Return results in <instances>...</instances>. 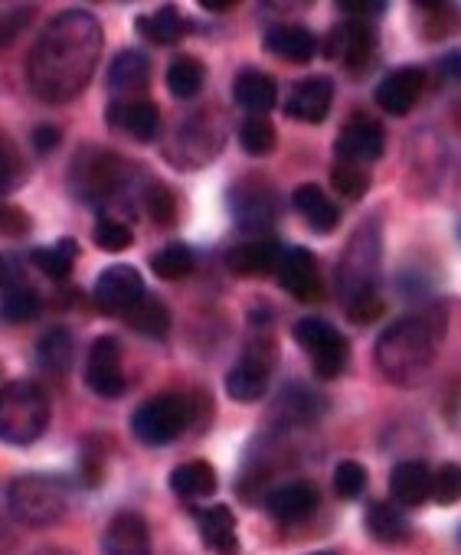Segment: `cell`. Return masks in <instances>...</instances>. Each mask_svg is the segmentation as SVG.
<instances>
[{"instance_id": "obj_1", "label": "cell", "mask_w": 461, "mask_h": 555, "mask_svg": "<svg viewBox=\"0 0 461 555\" xmlns=\"http://www.w3.org/2000/svg\"><path fill=\"white\" fill-rule=\"evenodd\" d=\"M102 56V27L89 11L56 14L27 56V86L50 105L73 102L92 79Z\"/></svg>"}, {"instance_id": "obj_2", "label": "cell", "mask_w": 461, "mask_h": 555, "mask_svg": "<svg viewBox=\"0 0 461 555\" xmlns=\"http://www.w3.org/2000/svg\"><path fill=\"white\" fill-rule=\"evenodd\" d=\"M448 334L445 308H428L389 324L376 340V366L396 386L419 383L438 357V347Z\"/></svg>"}, {"instance_id": "obj_3", "label": "cell", "mask_w": 461, "mask_h": 555, "mask_svg": "<svg viewBox=\"0 0 461 555\" xmlns=\"http://www.w3.org/2000/svg\"><path fill=\"white\" fill-rule=\"evenodd\" d=\"M69 490L60 477L50 474H24L8 483V513L14 522L27 529L53 526L66 516Z\"/></svg>"}, {"instance_id": "obj_4", "label": "cell", "mask_w": 461, "mask_h": 555, "mask_svg": "<svg viewBox=\"0 0 461 555\" xmlns=\"http://www.w3.org/2000/svg\"><path fill=\"white\" fill-rule=\"evenodd\" d=\"M50 425V399L37 383L14 379L0 392V438L8 444H34Z\"/></svg>"}, {"instance_id": "obj_5", "label": "cell", "mask_w": 461, "mask_h": 555, "mask_svg": "<svg viewBox=\"0 0 461 555\" xmlns=\"http://www.w3.org/2000/svg\"><path fill=\"white\" fill-rule=\"evenodd\" d=\"M193 399L180 396V392H164L148 399L135 415H131V435L141 444H170L174 438H180L190 425H193Z\"/></svg>"}, {"instance_id": "obj_6", "label": "cell", "mask_w": 461, "mask_h": 555, "mask_svg": "<svg viewBox=\"0 0 461 555\" xmlns=\"http://www.w3.org/2000/svg\"><path fill=\"white\" fill-rule=\"evenodd\" d=\"M276 360H279V350H276V340L272 337H256L243 357L236 360V366L226 373V392L233 402H259L266 392H269V379H272V370H276Z\"/></svg>"}, {"instance_id": "obj_7", "label": "cell", "mask_w": 461, "mask_h": 555, "mask_svg": "<svg viewBox=\"0 0 461 555\" xmlns=\"http://www.w3.org/2000/svg\"><path fill=\"white\" fill-rule=\"evenodd\" d=\"M295 340L308 353V360H311V366H315V373L321 379H337L350 363V344L344 340V334L334 324H328L321 318L298 321L295 324Z\"/></svg>"}, {"instance_id": "obj_8", "label": "cell", "mask_w": 461, "mask_h": 555, "mask_svg": "<svg viewBox=\"0 0 461 555\" xmlns=\"http://www.w3.org/2000/svg\"><path fill=\"white\" fill-rule=\"evenodd\" d=\"M92 298H95V308L102 314H125L128 318L148 295H144L141 274L131 264H112L99 274Z\"/></svg>"}, {"instance_id": "obj_9", "label": "cell", "mask_w": 461, "mask_h": 555, "mask_svg": "<svg viewBox=\"0 0 461 555\" xmlns=\"http://www.w3.org/2000/svg\"><path fill=\"white\" fill-rule=\"evenodd\" d=\"M121 183V160L108 151L89 147L73 164V186L82 199H105Z\"/></svg>"}, {"instance_id": "obj_10", "label": "cell", "mask_w": 461, "mask_h": 555, "mask_svg": "<svg viewBox=\"0 0 461 555\" xmlns=\"http://www.w3.org/2000/svg\"><path fill=\"white\" fill-rule=\"evenodd\" d=\"M86 383L102 399H118L128 389L125 370H121V347L115 337H99L89 347L86 357Z\"/></svg>"}, {"instance_id": "obj_11", "label": "cell", "mask_w": 461, "mask_h": 555, "mask_svg": "<svg viewBox=\"0 0 461 555\" xmlns=\"http://www.w3.org/2000/svg\"><path fill=\"white\" fill-rule=\"evenodd\" d=\"M383 147H386V134L380 121H373L370 115H354L334 141V157L337 164L367 167L383 157Z\"/></svg>"}, {"instance_id": "obj_12", "label": "cell", "mask_w": 461, "mask_h": 555, "mask_svg": "<svg viewBox=\"0 0 461 555\" xmlns=\"http://www.w3.org/2000/svg\"><path fill=\"white\" fill-rule=\"evenodd\" d=\"M376 53V30L370 27V21H347L344 27H334V34L328 37V56L341 60L347 69L360 73L373 63Z\"/></svg>"}, {"instance_id": "obj_13", "label": "cell", "mask_w": 461, "mask_h": 555, "mask_svg": "<svg viewBox=\"0 0 461 555\" xmlns=\"http://www.w3.org/2000/svg\"><path fill=\"white\" fill-rule=\"evenodd\" d=\"M279 282H282V288L292 298H298L305 305H311V301L321 298V271H318V261H315V255L308 248H289V251H282Z\"/></svg>"}, {"instance_id": "obj_14", "label": "cell", "mask_w": 461, "mask_h": 555, "mask_svg": "<svg viewBox=\"0 0 461 555\" xmlns=\"http://www.w3.org/2000/svg\"><path fill=\"white\" fill-rule=\"evenodd\" d=\"M331 105H334V82L328 76H308L298 86H292L289 102H285V112L295 121L318 125V121L328 118Z\"/></svg>"}, {"instance_id": "obj_15", "label": "cell", "mask_w": 461, "mask_h": 555, "mask_svg": "<svg viewBox=\"0 0 461 555\" xmlns=\"http://www.w3.org/2000/svg\"><path fill=\"white\" fill-rule=\"evenodd\" d=\"M425 89V73L419 66H402L376 86V105L389 115H409Z\"/></svg>"}, {"instance_id": "obj_16", "label": "cell", "mask_w": 461, "mask_h": 555, "mask_svg": "<svg viewBox=\"0 0 461 555\" xmlns=\"http://www.w3.org/2000/svg\"><path fill=\"white\" fill-rule=\"evenodd\" d=\"M105 555H154L151 552V532L141 513H118L112 516L105 535H102Z\"/></svg>"}, {"instance_id": "obj_17", "label": "cell", "mask_w": 461, "mask_h": 555, "mask_svg": "<svg viewBox=\"0 0 461 555\" xmlns=\"http://www.w3.org/2000/svg\"><path fill=\"white\" fill-rule=\"evenodd\" d=\"M196 526H200V539L209 552H216V555H236L240 552L236 516L229 506L213 503V506L196 509Z\"/></svg>"}, {"instance_id": "obj_18", "label": "cell", "mask_w": 461, "mask_h": 555, "mask_svg": "<svg viewBox=\"0 0 461 555\" xmlns=\"http://www.w3.org/2000/svg\"><path fill=\"white\" fill-rule=\"evenodd\" d=\"M389 496L399 506H422L432 500V470L425 461H402L389 474Z\"/></svg>"}, {"instance_id": "obj_19", "label": "cell", "mask_w": 461, "mask_h": 555, "mask_svg": "<svg viewBox=\"0 0 461 555\" xmlns=\"http://www.w3.org/2000/svg\"><path fill=\"white\" fill-rule=\"evenodd\" d=\"M148 79H151V63L138 50L118 53L108 66V89H112V95H118V102L125 95H128V102L138 99V92L148 89Z\"/></svg>"}, {"instance_id": "obj_20", "label": "cell", "mask_w": 461, "mask_h": 555, "mask_svg": "<svg viewBox=\"0 0 461 555\" xmlns=\"http://www.w3.org/2000/svg\"><path fill=\"white\" fill-rule=\"evenodd\" d=\"M108 121H112L115 128H121L125 134H131L135 141H141V144L154 141L157 131H161V115H157V108H154L148 99H131V102L125 99V102H115L112 112H108Z\"/></svg>"}, {"instance_id": "obj_21", "label": "cell", "mask_w": 461, "mask_h": 555, "mask_svg": "<svg viewBox=\"0 0 461 555\" xmlns=\"http://www.w3.org/2000/svg\"><path fill=\"white\" fill-rule=\"evenodd\" d=\"M266 50L285 63H311L318 53V37L302 24H276L266 34Z\"/></svg>"}, {"instance_id": "obj_22", "label": "cell", "mask_w": 461, "mask_h": 555, "mask_svg": "<svg viewBox=\"0 0 461 555\" xmlns=\"http://www.w3.org/2000/svg\"><path fill=\"white\" fill-rule=\"evenodd\" d=\"M318 509V487L308 480H292L269 493V513L279 522H298L308 519Z\"/></svg>"}, {"instance_id": "obj_23", "label": "cell", "mask_w": 461, "mask_h": 555, "mask_svg": "<svg viewBox=\"0 0 461 555\" xmlns=\"http://www.w3.org/2000/svg\"><path fill=\"white\" fill-rule=\"evenodd\" d=\"M279 261H282V251L276 248V242H266V238L240 242L236 248L226 251L229 271H236L243 278H259V274L279 271Z\"/></svg>"}, {"instance_id": "obj_24", "label": "cell", "mask_w": 461, "mask_h": 555, "mask_svg": "<svg viewBox=\"0 0 461 555\" xmlns=\"http://www.w3.org/2000/svg\"><path fill=\"white\" fill-rule=\"evenodd\" d=\"M233 99L249 115H269L276 108V102H279V86H276V79L269 73L246 69L233 82Z\"/></svg>"}, {"instance_id": "obj_25", "label": "cell", "mask_w": 461, "mask_h": 555, "mask_svg": "<svg viewBox=\"0 0 461 555\" xmlns=\"http://www.w3.org/2000/svg\"><path fill=\"white\" fill-rule=\"evenodd\" d=\"M295 209L315 232H331L341 222V209L331 203V196L318 183H302L295 190Z\"/></svg>"}, {"instance_id": "obj_26", "label": "cell", "mask_w": 461, "mask_h": 555, "mask_svg": "<svg viewBox=\"0 0 461 555\" xmlns=\"http://www.w3.org/2000/svg\"><path fill=\"white\" fill-rule=\"evenodd\" d=\"M37 311H40L37 292L17 274L14 258H8V264H4V318L11 324H24V321L37 318Z\"/></svg>"}, {"instance_id": "obj_27", "label": "cell", "mask_w": 461, "mask_h": 555, "mask_svg": "<svg viewBox=\"0 0 461 555\" xmlns=\"http://www.w3.org/2000/svg\"><path fill=\"white\" fill-rule=\"evenodd\" d=\"M138 30L144 40L157 43V47H170L177 40H183L190 34V21L177 11V8H157L151 14H141L138 17Z\"/></svg>"}, {"instance_id": "obj_28", "label": "cell", "mask_w": 461, "mask_h": 555, "mask_svg": "<svg viewBox=\"0 0 461 555\" xmlns=\"http://www.w3.org/2000/svg\"><path fill=\"white\" fill-rule=\"evenodd\" d=\"M216 470L206 464V461H187V464H177L174 474H170V490L183 500H203V496H213L216 493Z\"/></svg>"}, {"instance_id": "obj_29", "label": "cell", "mask_w": 461, "mask_h": 555, "mask_svg": "<svg viewBox=\"0 0 461 555\" xmlns=\"http://www.w3.org/2000/svg\"><path fill=\"white\" fill-rule=\"evenodd\" d=\"M37 360L47 373L53 376H63L69 373L73 360H76V344H73V334L66 327H53L40 337L37 344Z\"/></svg>"}, {"instance_id": "obj_30", "label": "cell", "mask_w": 461, "mask_h": 555, "mask_svg": "<svg viewBox=\"0 0 461 555\" xmlns=\"http://www.w3.org/2000/svg\"><path fill=\"white\" fill-rule=\"evenodd\" d=\"M367 532L380 542H402L409 535V519L402 516L399 503H370Z\"/></svg>"}, {"instance_id": "obj_31", "label": "cell", "mask_w": 461, "mask_h": 555, "mask_svg": "<svg viewBox=\"0 0 461 555\" xmlns=\"http://www.w3.org/2000/svg\"><path fill=\"white\" fill-rule=\"evenodd\" d=\"M76 255H79L76 242H73V238H60L56 245L34 248V251H30V261H34L47 278H53V282H63V278H69V271H73V264H76Z\"/></svg>"}, {"instance_id": "obj_32", "label": "cell", "mask_w": 461, "mask_h": 555, "mask_svg": "<svg viewBox=\"0 0 461 555\" xmlns=\"http://www.w3.org/2000/svg\"><path fill=\"white\" fill-rule=\"evenodd\" d=\"M203 82H206V69L193 56H177L170 63V69H167V89H170L174 99H183L187 102V99L200 95Z\"/></svg>"}, {"instance_id": "obj_33", "label": "cell", "mask_w": 461, "mask_h": 555, "mask_svg": "<svg viewBox=\"0 0 461 555\" xmlns=\"http://www.w3.org/2000/svg\"><path fill=\"white\" fill-rule=\"evenodd\" d=\"M151 268L157 278H164V282H180V278H187L193 271V251L180 242H170L151 255Z\"/></svg>"}, {"instance_id": "obj_34", "label": "cell", "mask_w": 461, "mask_h": 555, "mask_svg": "<svg viewBox=\"0 0 461 555\" xmlns=\"http://www.w3.org/2000/svg\"><path fill=\"white\" fill-rule=\"evenodd\" d=\"M128 324L138 331V334H144V337H164L167 331H170V311H167V305L161 301V298H144L131 314H128Z\"/></svg>"}, {"instance_id": "obj_35", "label": "cell", "mask_w": 461, "mask_h": 555, "mask_svg": "<svg viewBox=\"0 0 461 555\" xmlns=\"http://www.w3.org/2000/svg\"><path fill=\"white\" fill-rule=\"evenodd\" d=\"M240 144H243L249 154H256V157L269 154V151L276 147V128H272V121H269L266 115H249V118L240 125Z\"/></svg>"}, {"instance_id": "obj_36", "label": "cell", "mask_w": 461, "mask_h": 555, "mask_svg": "<svg viewBox=\"0 0 461 555\" xmlns=\"http://www.w3.org/2000/svg\"><path fill=\"white\" fill-rule=\"evenodd\" d=\"M331 183H334V190L341 193V196H347V199H360L367 190H370V170L367 167H360V164H334V170H331Z\"/></svg>"}, {"instance_id": "obj_37", "label": "cell", "mask_w": 461, "mask_h": 555, "mask_svg": "<svg viewBox=\"0 0 461 555\" xmlns=\"http://www.w3.org/2000/svg\"><path fill=\"white\" fill-rule=\"evenodd\" d=\"M432 500L438 506H454L461 500V464H441L432 470Z\"/></svg>"}, {"instance_id": "obj_38", "label": "cell", "mask_w": 461, "mask_h": 555, "mask_svg": "<svg viewBox=\"0 0 461 555\" xmlns=\"http://www.w3.org/2000/svg\"><path fill=\"white\" fill-rule=\"evenodd\" d=\"M92 238H95V245H99L102 251H125V248L135 242L131 229H128L125 222L112 219V216H102V219L95 222Z\"/></svg>"}, {"instance_id": "obj_39", "label": "cell", "mask_w": 461, "mask_h": 555, "mask_svg": "<svg viewBox=\"0 0 461 555\" xmlns=\"http://www.w3.org/2000/svg\"><path fill=\"white\" fill-rule=\"evenodd\" d=\"M367 490V470L357 461H341L334 467V493L341 500H357Z\"/></svg>"}, {"instance_id": "obj_40", "label": "cell", "mask_w": 461, "mask_h": 555, "mask_svg": "<svg viewBox=\"0 0 461 555\" xmlns=\"http://www.w3.org/2000/svg\"><path fill=\"white\" fill-rule=\"evenodd\" d=\"M279 409H285L292 422H315V418L321 415V402H315V396H311L308 389H302V386L285 389Z\"/></svg>"}, {"instance_id": "obj_41", "label": "cell", "mask_w": 461, "mask_h": 555, "mask_svg": "<svg viewBox=\"0 0 461 555\" xmlns=\"http://www.w3.org/2000/svg\"><path fill=\"white\" fill-rule=\"evenodd\" d=\"M144 206L151 209V219L161 222V225H170L174 216H177V199H174V193H170L167 186H161V183H154V186L148 190Z\"/></svg>"}, {"instance_id": "obj_42", "label": "cell", "mask_w": 461, "mask_h": 555, "mask_svg": "<svg viewBox=\"0 0 461 555\" xmlns=\"http://www.w3.org/2000/svg\"><path fill=\"white\" fill-rule=\"evenodd\" d=\"M347 311H350L354 324H370V321H376L383 314V298L376 292H363V295L347 301Z\"/></svg>"}, {"instance_id": "obj_43", "label": "cell", "mask_w": 461, "mask_h": 555, "mask_svg": "<svg viewBox=\"0 0 461 555\" xmlns=\"http://www.w3.org/2000/svg\"><path fill=\"white\" fill-rule=\"evenodd\" d=\"M0 167H4V190H17L21 177H24V157L11 138H4V164Z\"/></svg>"}, {"instance_id": "obj_44", "label": "cell", "mask_w": 461, "mask_h": 555, "mask_svg": "<svg viewBox=\"0 0 461 555\" xmlns=\"http://www.w3.org/2000/svg\"><path fill=\"white\" fill-rule=\"evenodd\" d=\"M30 17H34V8H14V11H8L4 14V43H11L24 30L21 24L30 21Z\"/></svg>"}, {"instance_id": "obj_45", "label": "cell", "mask_w": 461, "mask_h": 555, "mask_svg": "<svg viewBox=\"0 0 461 555\" xmlns=\"http://www.w3.org/2000/svg\"><path fill=\"white\" fill-rule=\"evenodd\" d=\"M34 144H37V151H40V154H50V151L60 144V128H53V125H40V128L34 131Z\"/></svg>"}, {"instance_id": "obj_46", "label": "cell", "mask_w": 461, "mask_h": 555, "mask_svg": "<svg viewBox=\"0 0 461 555\" xmlns=\"http://www.w3.org/2000/svg\"><path fill=\"white\" fill-rule=\"evenodd\" d=\"M27 225H30V222L21 216V209H17V206H8V209H4V232H8V235H21Z\"/></svg>"}, {"instance_id": "obj_47", "label": "cell", "mask_w": 461, "mask_h": 555, "mask_svg": "<svg viewBox=\"0 0 461 555\" xmlns=\"http://www.w3.org/2000/svg\"><path fill=\"white\" fill-rule=\"evenodd\" d=\"M438 73H445V76H461V53H448L445 60H438Z\"/></svg>"}, {"instance_id": "obj_48", "label": "cell", "mask_w": 461, "mask_h": 555, "mask_svg": "<svg viewBox=\"0 0 461 555\" xmlns=\"http://www.w3.org/2000/svg\"><path fill=\"white\" fill-rule=\"evenodd\" d=\"M37 555H73V552H66V548H53V545H50V548H40Z\"/></svg>"}, {"instance_id": "obj_49", "label": "cell", "mask_w": 461, "mask_h": 555, "mask_svg": "<svg viewBox=\"0 0 461 555\" xmlns=\"http://www.w3.org/2000/svg\"><path fill=\"white\" fill-rule=\"evenodd\" d=\"M311 555H334V552H311Z\"/></svg>"}, {"instance_id": "obj_50", "label": "cell", "mask_w": 461, "mask_h": 555, "mask_svg": "<svg viewBox=\"0 0 461 555\" xmlns=\"http://www.w3.org/2000/svg\"><path fill=\"white\" fill-rule=\"evenodd\" d=\"M458 235H461V229H458Z\"/></svg>"}]
</instances>
